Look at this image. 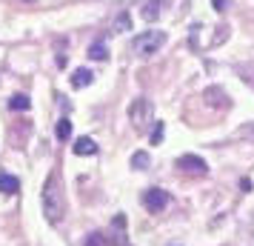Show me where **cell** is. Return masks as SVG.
I'll use <instances>...</instances> for the list:
<instances>
[{"mask_svg": "<svg viewBox=\"0 0 254 246\" xmlns=\"http://www.w3.org/2000/svg\"><path fill=\"white\" fill-rule=\"evenodd\" d=\"M237 72L243 75V81L254 86V66H237Z\"/></svg>", "mask_w": 254, "mask_h": 246, "instance_id": "obj_17", "label": "cell"}, {"mask_svg": "<svg viewBox=\"0 0 254 246\" xmlns=\"http://www.w3.org/2000/svg\"><path fill=\"white\" fill-rule=\"evenodd\" d=\"M169 192H163V189H146L143 192V206L151 212V215H160L166 206H169Z\"/></svg>", "mask_w": 254, "mask_h": 246, "instance_id": "obj_4", "label": "cell"}, {"mask_svg": "<svg viewBox=\"0 0 254 246\" xmlns=\"http://www.w3.org/2000/svg\"><path fill=\"white\" fill-rule=\"evenodd\" d=\"M71 152L80 155V158H86V155L97 152V143H94L92 138H77V141H74V146H71Z\"/></svg>", "mask_w": 254, "mask_h": 246, "instance_id": "obj_7", "label": "cell"}, {"mask_svg": "<svg viewBox=\"0 0 254 246\" xmlns=\"http://www.w3.org/2000/svg\"><path fill=\"white\" fill-rule=\"evenodd\" d=\"M143 17H146L149 23H154V20L160 17V0H151V3H146V6H143Z\"/></svg>", "mask_w": 254, "mask_h": 246, "instance_id": "obj_12", "label": "cell"}, {"mask_svg": "<svg viewBox=\"0 0 254 246\" xmlns=\"http://www.w3.org/2000/svg\"><path fill=\"white\" fill-rule=\"evenodd\" d=\"M163 138H166V126L163 123H154V129H151V146H157Z\"/></svg>", "mask_w": 254, "mask_h": 246, "instance_id": "obj_15", "label": "cell"}, {"mask_svg": "<svg viewBox=\"0 0 254 246\" xmlns=\"http://www.w3.org/2000/svg\"><path fill=\"white\" fill-rule=\"evenodd\" d=\"M211 3H214L217 12H226V6H229V0H211Z\"/></svg>", "mask_w": 254, "mask_h": 246, "instance_id": "obj_18", "label": "cell"}, {"mask_svg": "<svg viewBox=\"0 0 254 246\" xmlns=\"http://www.w3.org/2000/svg\"><path fill=\"white\" fill-rule=\"evenodd\" d=\"M71 138V120L69 117H60L58 120V141H69Z\"/></svg>", "mask_w": 254, "mask_h": 246, "instance_id": "obj_14", "label": "cell"}, {"mask_svg": "<svg viewBox=\"0 0 254 246\" xmlns=\"http://www.w3.org/2000/svg\"><path fill=\"white\" fill-rule=\"evenodd\" d=\"M0 192H3V195H14V192H20V180H17L14 175L0 172Z\"/></svg>", "mask_w": 254, "mask_h": 246, "instance_id": "obj_9", "label": "cell"}, {"mask_svg": "<svg viewBox=\"0 0 254 246\" xmlns=\"http://www.w3.org/2000/svg\"><path fill=\"white\" fill-rule=\"evenodd\" d=\"M163 43H166V32H140V37H134L131 49L140 58H151L163 49Z\"/></svg>", "mask_w": 254, "mask_h": 246, "instance_id": "obj_2", "label": "cell"}, {"mask_svg": "<svg viewBox=\"0 0 254 246\" xmlns=\"http://www.w3.org/2000/svg\"><path fill=\"white\" fill-rule=\"evenodd\" d=\"M115 29H120V32H128V29H131V20H128V14H126V12H123V14H120V17L115 20Z\"/></svg>", "mask_w": 254, "mask_h": 246, "instance_id": "obj_16", "label": "cell"}, {"mask_svg": "<svg viewBox=\"0 0 254 246\" xmlns=\"http://www.w3.org/2000/svg\"><path fill=\"white\" fill-rule=\"evenodd\" d=\"M29 106H32L29 94H12V100H9V109H12V112H26Z\"/></svg>", "mask_w": 254, "mask_h": 246, "instance_id": "obj_10", "label": "cell"}, {"mask_svg": "<svg viewBox=\"0 0 254 246\" xmlns=\"http://www.w3.org/2000/svg\"><path fill=\"white\" fill-rule=\"evenodd\" d=\"M43 212L49 223H60L66 215V192H63L60 172H52L43 183Z\"/></svg>", "mask_w": 254, "mask_h": 246, "instance_id": "obj_1", "label": "cell"}, {"mask_svg": "<svg viewBox=\"0 0 254 246\" xmlns=\"http://www.w3.org/2000/svg\"><path fill=\"white\" fill-rule=\"evenodd\" d=\"M115 226H120V229H123V226H126V218H123V215H117V218H115Z\"/></svg>", "mask_w": 254, "mask_h": 246, "instance_id": "obj_20", "label": "cell"}, {"mask_svg": "<svg viewBox=\"0 0 254 246\" xmlns=\"http://www.w3.org/2000/svg\"><path fill=\"white\" fill-rule=\"evenodd\" d=\"M69 81H71V86H74V89H86V86L94 81V75L89 69H74Z\"/></svg>", "mask_w": 254, "mask_h": 246, "instance_id": "obj_8", "label": "cell"}, {"mask_svg": "<svg viewBox=\"0 0 254 246\" xmlns=\"http://www.w3.org/2000/svg\"><path fill=\"white\" fill-rule=\"evenodd\" d=\"M203 97H206V103H211L214 109H229V94H226L223 86H208Z\"/></svg>", "mask_w": 254, "mask_h": 246, "instance_id": "obj_6", "label": "cell"}, {"mask_svg": "<svg viewBox=\"0 0 254 246\" xmlns=\"http://www.w3.org/2000/svg\"><path fill=\"white\" fill-rule=\"evenodd\" d=\"M89 58H92V60H106V58H109V46H106L103 40L92 43V46H89Z\"/></svg>", "mask_w": 254, "mask_h": 246, "instance_id": "obj_11", "label": "cell"}, {"mask_svg": "<svg viewBox=\"0 0 254 246\" xmlns=\"http://www.w3.org/2000/svg\"><path fill=\"white\" fill-rule=\"evenodd\" d=\"M151 115H154V106H151V100H146V97H137L134 103L128 106V117H131L134 129H140V132L146 129L149 123H154Z\"/></svg>", "mask_w": 254, "mask_h": 246, "instance_id": "obj_3", "label": "cell"}, {"mask_svg": "<svg viewBox=\"0 0 254 246\" xmlns=\"http://www.w3.org/2000/svg\"><path fill=\"white\" fill-rule=\"evenodd\" d=\"M149 166H151L149 152H134L131 155V169H149Z\"/></svg>", "mask_w": 254, "mask_h": 246, "instance_id": "obj_13", "label": "cell"}, {"mask_svg": "<svg viewBox=\"0 0 254 246\" xmlns=\"http://www.w3.org/2000/svg\"><path fill=\"white\" fill-rule=\"evenodd\" d=\"M86 246H100V235H89V241H86Z\"/></svg>", "mask_w": 254, "mask_h": 246, "instance_id": "obj_19", "label": "cell"}, {"mask_svg": "<svg viewBox=\"0 0 254 246\" xmlns=\"http://www.w3.org/2000/svg\"><path fill=\"white\" fill-rule=\"evenodd\" d=\"M177 166L183 169V172H189V175H206V161L203 158H197V155H180L177 158Z\"/></svg>", "mask_w": 254, "mask_h": 246, "instance_id": "obj_5", "label": "cell"}]
</instances>
